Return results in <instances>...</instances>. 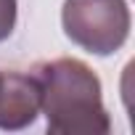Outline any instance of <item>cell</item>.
Instances as JSON below:
<instances>
[{"label": "cell", "mask_w": 135, "mask_h": 135, "mask_svg": "<svg viewBox=\"0 0 135 135\" xmlns=\"http://www.w3.org/2000/svg\"><path fill=\"white\" fill-rule=\"evenodd\" d=\"M40 114V88L32 74L0 72V130H24Z\"/></svg>", "instance_id": "obj_3"}, {"label": "cell", "mask_w": 135, "mask_h": 135, "mask_svg": "<svg viewBox=\"0 0 135 135\" xmlns=\"http://www.w3.org/2000/svg\"><path fill=\"white\" fill-rule=\"evenodd\" d=\"M16 13H19L16 0H0V42L11 37L16 27Z\"/></svg>", "instance_id": "obj_4"}, {"label": "cell", "mask_w": 135, "mask_h": 135, "mask_svg": "<svg viewBox=\"0 0 135 135\" xmlns=\"http://www.w3.org/2000/svg\"><path fill=\"white\" fill-rule=\"evenodd\" d=\"M32 77L40 88V114L53 135H106L111 130L101 80L80 58L40 61Z\"/></svg>", "instance_id": "obj_1"}, {"label": "cell", "mask_w": 135, "mask_h": 135, "mask_svg": "<svg viewBox=\"0 0 135 135\" xmlns=\"http://www.w3.org/2000/svg\"><path fill=\"white\" fill-rule=\"evenodd\" d=\"M61 24L85 53L111 56L130 37V8L124 0H64Z\"/></svg>", "instance_id": "obj_2"}]
</instances>
